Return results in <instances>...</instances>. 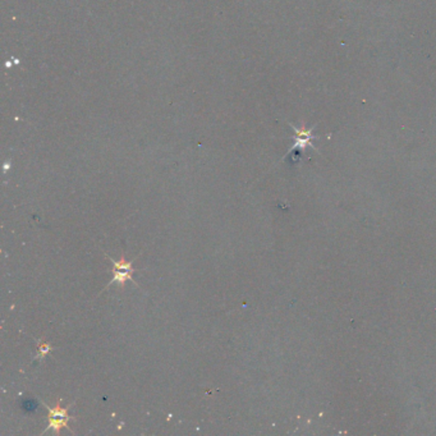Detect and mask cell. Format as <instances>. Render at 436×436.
I'll use <instances>...</instances> for the list:
<instances>
[{
    "label": "cell",
    "mask_w": 436,
    "mask_h": 436,
    "mask_svg": "<svg viewBox=\"0 0 436 436\" xmlns=\"http://www.w3.org/2000/svg\"><path fill=\"white\" fill-rule=\"evenodd\" d=\"M113 273H114V274H113L112 280H110V283H108V285H106V287H105L104 289H106V288H108L110 284H113V283H117V284H119V285H120V287H123V288H124L125 281H127V280L133 281V283H136V280H135V279H133V275H132V273H131V271L117 270V269H114V271H113ZM136 284H137V283H136Z\"/></svg>",
    "instance_id": "cell-2"
},
{
    "label": "cell",
    "mask_w": 436,
    "mask_h": 436,
    "mask_svg": "<svg viewBox=\"0 0 436 436\" xmlns=\"http://www.w3.org/2000/svg\"><path fill=\"white\" fill-rule=\"evenodd\" d=\"M48 418H49V426L46 427V430H45L44 433H46L48 430L51 429L54 430L55 434H59L63 427H65V429H68L69 431H72L71 427L68 426V421L73 418H55V417H48Z\"/></svg>",
    "instance_id": "cell-4"
},
{
    "label": "cell",
    "mask_w": 436,
    "mask_h": 436,
    "mask_svg": "<svg viewBox=\"0 0 436 436\" xmlns=\"http://www.w3.org/2000/svg\"><path fill=\"white\" fill-rule=\"evenodd\" d=\"M291 127L294 129V132H296V141H294V145L292 146L291 150L288 151V154L296 151L297 149H299L301 151H304V149L308 147V146L312 147V149H315L314 145H312V139H315V136L312 135V129L314 128L307 129V131H306V129L303 128L302 129L297 128L294 124H291Z\"/></svg>",
    "instance_id": "cell-1"
},
{
    "label": "cell",
    "mask_w": 436,
    "mask_h": 436,
    "mask_svg": "<svg viewBox=\"0 0 436 436\" xmlns=\"http://www.w3.org/2000/svg\"><path fill=\"white\" fill-rule=\"evenodd\" d=\"M38 343H39V352L38 356H36V359H42L44 357L48 356V353L53 349V347H51L49 343H45L42 339H41V340H38Z\"/></svg>",
    "instance_id": "cell-6"
},
{
    "label": "cell",
    "mask_w": 436,
    "mask_h": 436,
    "mask_svg": "<svg viewBox=\"0 0 436 436\" xmlns=\"http://www.w3.org/2000/svg\"><path fill=\"white\" fill-rule=\"evenodd\" d=\"M44 406L46 407V409L49 411V416L48 417H55V418H73L68 415V409L71 408L72 406L69 407H61V400L60 399H58L57 404L54 407H50L48 404H45Z\"/></svg>",
    "instance_id": "cell-3"
},
{
    "label": "cell",
    "mask_w": 436,
    "mask_h": 436,
    "mask_svg": "<svg viewBox=\"0 0 436 436\" xmlns=\"http://www.w3.org/2000/svg\"><path fill=\"white\" fill-rule=\"evenodd\" d=\"M105 256L108 257L109 260L112 261L113 267H114V269H117V270H127V271H131V273L136 271V269L133 267V265H132V261L125 260L124 255H122V257H120V260L119 261H115L114 258H112V257L108 256V255H105Z\"/></svg>",
    "instance_id": "cell-5"
}]
</instances>
